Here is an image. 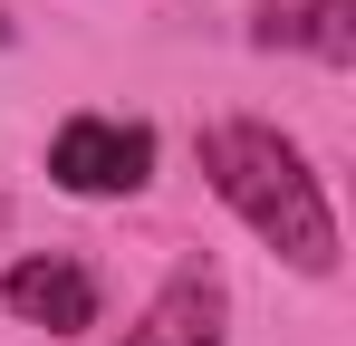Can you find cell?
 <instances>
[{
  "label": "cell",
  "mask_w": 356,
  "mask_h": 346,
  "mask_svg": "<svg viewBox=\"0 0 356 346\" xmlns=\"http://www.w3.org/2000/svg\"><path fill=\"white\" fill-rule=\"evenodd\" d=\"M193 154H202V183L222 192V212H232L250 240H270L298 279H327V270H337V212H327L308 154H298L280 125L222 115V125H202Z\"/></svg>",
  "instance_id": "6da1fadb"
},
{
  "label": "cell",
  "mask_w": 356,
  "mask_h": 346,
  "mask_svg": "<svg viewBox=\"0 0 356 346\" xmlns=\"http://www.w3.org/2000/svg\"><path fill=\"white\" fill-rule=\"evenodd\" d=\"M49 183L77 192V202L145 192L154 183V125H135V115H67L49 135Z\"/></svg>",
  "instance_id": "7a4b0ae2"
},
{
  "label": "cell",
  "mask_w": 356,
  "mask_h": 346,
  "mask_svg": "<svg viewBox=\"0 0 356 346\" xmlns=\"http://www.w3.org/2000/svg\"><path fill=\"white\" fill-rule=\"evenodd\" d=\"M250 39H260V49H318L327 67H347V58H356L347 0H270V10L250 19Z\"/></svg>",
  "instance_id": "5b68a950"
},
{
  "label": "cell",
  "mask_w": 356,
  "mask_h": 346,
  "mask_svg": "<svg viewBox=\"0 0 356 346\" xmlns=\"http://www.w3.org/2000/svg\"><path fill=\"white\" fill-rule=\"evenodd\" d=\"M0 298H10V318H29V327H49V337L97 327V279H87L77 260H10V270H0Z\"/></svg>",
  "instance_id": "277c9868"
},
{
  "label": "cell",
  "mask_w": 356,
  "mask_h": 346,
  "mask_svg": "<svg viewBox=\"0 0 356 346\" xmlns=\"http://www.w3.org/2000/svg\"><path fill=\"white\" fill-rule=\"evenodd\" d=\"M222 327H232V288H222V270H212V260H183L174 279L154 288V308H145L116 346H222Z\"/></svg>",
  "instance_id": "3957f363"
}]
</instances>
